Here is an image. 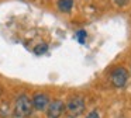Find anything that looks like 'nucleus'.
Returning a JSON list of instances; mask_svg holds the SVG:
<instances>
[{"mask_svg":"<svg viewBox=\"0 0 131 118\" xmlns=\"http://www.w3.org/2000/svg\"><path fill=\"white\" fill-rule=\"evenodd\" d=\"M31 111H32V101L30 100L26 94H21L20 97L16 100L14 115L17 118H26L31 114Z\"/></svg>","mask_w":131,"mask_h":118,"instance_id":"obj_1","label":"nucleus"},{"mask_svg":"<svg viewBox=\"0 0 131 118\" xmlns=\"http://www.w3.org/2000/svg\"><path fill=\"white\" fill-rule=\"evenodd\" d=\"M83 110H85V101H83L82 97L72 98V100L68 103V105H66L68 115H69V117H72V118L80 115L83 112Z\"/></svg>","mask_w":131,"mask_h":118,"instance_id":"obj_2","label":"nucleus"},{"mask_svg":"<svg viewBox=\"0 0 131 118\" xmlns=\"http://www.w3.org/2000/svg\"><path fill=\"white\" fill-rule=\"evenodd\" d=\"M111 83L116 87H123L125 83H127L128 79V73L124 67H116V69L111 72Z\"/></svg>","mask_w":131,"mask_h":118,"instance_id":"obj_3","label":"nucleus"},{"mask_svg":"<svg viewBox=\"0 0 131 118\" xmlns=\"http://www.w3.org/2000/svg\"><path fill=\"white\" fill-rule=\"evenodd\" d=\"M63 103L61 100H54L51 104L48 105V110H47V114H48L49 118H59L63 112Z\"/></svg>","mask_w":131,"mask_h":118,"instance_id":"obj_4","label":"nucleus"},{"mask_svg":"<svg viewBox=\"0 0 131 118\" xmlns=\"http://www.w3.org/2000/svg\"><path fill=\"white\" fill-rule=\"evenodd\" d=\"M47 105H48V97H47L45 94L38 93V94L34 96V100H32V107H34V108L42 111V110L47 108Z\"/></svg>","mask_w":131,"mask_h":118,"instance_id":"obj_5","label":"nucleus"},{"mask_svg":"<svg viewBox=\"0 0 131 118\" xmlns=\"http://www.w3.org/2000/svg\"><path fill=\"white\" fill-rule=\"evenodd\" d=\"M73 7V0H58V8L63 13H68Z\"/></svg>","mask_w":131,"mask_h":118,"instance_id":"obj_6","label":"nucleus"},{"mask_svg":"<svg viewBox=\"0 0 131 118\" xmlns=\"http://www.w3.org/2000/svg\"><path fill=\"white\" fill-rule=\"evenodd\" d=\"M86 31H78L76 32V39L79 41V44H85V39H86Z\"/></svg>","mask_w":131,"mask_h":118,"instance_id":"obj_7","label":"nucleus"},{"mask_svg":"<svg viewBox=\"0 0 131 118\" xmlns=\"http://www.w3.org/2000/svg\"><path fill=\"white\" fill-rule=\"evenodd\" d=\"M47 49H48V45H47V44H41V45H38V46H35L34 51H35L37 55H41V53H44Z\"/></svg>","mask_w":131,"mask_h":118,"instance_id":"obj_8","label":"nucleus"},{"mask_svg":"<svg viewBox=\"0 0 131 118\" xmlns=\"http://www.w3.org/2000/svg\"><path fill=\"white\" fill-rule=\"evenodd\" d=\"M128 2H130V0H114V3H116L117 6H125Z\"/></svg>","mask_w":131,"mask_h":118,"instance_id":"obj_9","label":"nucleus"},{"mask_svg":"<svg viewBox=\"0 0 131 118\" xmlns=\"http://www.w3.org/2000/svg\"><path fill=\"white\" fill-rule=\"evenodd\" d=\"M86 118H100V117L97 114V111H92V112H89V115Z\"/></svg>","mask_w":131,"mask_h":118,"instance_id":"obj_10","label":"nucleus"}]
</instances>
